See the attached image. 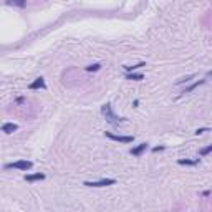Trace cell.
Returning <instances> with one entry per match:
<instances>
[{
    "mask_svg": "<svg viewBox=\"0 0 212 212\" xmlns=\"http://www.w3.org/2000/svg\"><path fill=\"white\" fill-rule=\"evenodd\" d=\"M101 114H103L104 119L108 121L109 124H113V126H118L119 123L126 121V118H118L116 114L113 113V108H111V104H109V103H106V104L101 106Z\"/></svg>",
    "mask_w": 212,
    "mask_h": 212,
    "instance_id": "1",
    "label": "cell"
},
{
    "mask_svg": "<svg viewBox=\"0 0 212 212\" xmlns=\"http://www.w3.org/2000/svg\"><path fill=\"white\" fill-rule=\"evenodd\" d=\"M32 166H33V164H32V161H15V162H9V164H5V169L28 171Z\"/></svg>",
    "mask_w": 212,
    "mask_h": 212,
    "instance_id": "2",
    "label": "cell"
},
{
    "mask_svg": "<svg viewBox=\"0 0 212 212\" xmlns=\"http://www.w3.org/2000/svg\"><path fill=\"white\" fill-rule=\"evenodd\" d=\"M116 184V179H100V181H86L85 186L86 187H106V186H113Z\"/></svg>",
    "mask_w": 212,
    "mask_h": 212,
    "instance_id": "3",
    "label": "cell"
},
{
    "mask_svg": "<svg viewBox=\"0 0 212 212\" xmlns=\"http://www.w3.org/2000/svg\"><path fill=\"white\" fill-rule=\"evenodd\" d=\"M106 137L113 139V141H118V143H133L134 137L133 136H119V134H113V133H104Z\"/></svg>",
    "mask_w": 212,
    "mask_h": 212,
    "instance_id": "4",
    "label": "cell"
},
{
    "mask_svg": "<svg viewBox=\"0 0 212 212\" xmlns=\"http://www.w3.org/2000/svg\"><path fill=\"white\" fill-rule=\"evenodd\" d=\"M46 85H45V78L43 76H38V78H35L33 83L28 85V90H45Z\"/></svg>",
    "mask_w": 212,
    "mask_h": 212,
    "instance_id": "5",
    "label": "cell"
},
{
    "mask_svg": "<svg viewBox=\"0 0 212 212\" xmlns=\"http://www.w3.org/2000/svg\"><path fill=\"white\" fill-rule=\"evenodd\" d=\"M148 146H149L148 143H141V144L136 146V148H131V149H129V154H133V156H141V154L148 149Z\"/></svg>",
    "mask_w": 212,
    "mask_h": 212,
    "instance_id": "6",
    "label": "cell"
},
{
    "mask_svg": "<svg viewBox=\"0 0 212 212\" xmlns=\"http://www.w3.org/2000/svg\"><path fill=\"white\" fill-rule=\"evenodd\" d=\"M18 126L15 124V123H5V124H2V131H4L5 134H12L13 131H17Z\"/></svg>",
    "mask_w": 212,
    "mask_h": 212,
    "instance_id": "7",
    "label": "cell"
},
{
    "mask_svg": "<svg viewBox=\"0 0 212 212\" xmlns=\"http://www.w3.org/2000/svg\"><path fill=\"white\" fill-rule=\"evenodd\" d=\"M45 179V174H42V172H37V174H27L25 176V181H28V182H32V181H43Z\"/></svg>",
    "mask_w": 212,
    "mask_h": 212,
    "instance_id": "8",
    "label": "cell"
},
{
    "mask_svg": "<svg viewBox=\"0 0 212 212\" xmlns=\"http://www.w3.org/2000/svg\"><path fill=\"white\" fill-rule=\"evenodd\" d=\"M199 161L200 159H179L177 164H181V166H197Z\"/></svg>",
    "mask_w": 212,
    "mask_h": 212,
    "instance_id": "9",
    "label": "cell"
},
{
    "mask_svg": "<svg viewBox=\"0 0 212 212\" xmlns=\"http://www.w3.org/2000/svg\"><path fill=\"white\" fill-rule=\"evenodd\" d=\"M204 83H205V80H199V81H195V83H192L191 86L184 88V91H182V93H191L192 90H195L197 86H200V85H204Z\"/></svg>",
    "mask_w": 212,
    "mask_h": 212,
    "instance_id": "10",
    "label": "cell"
},
{
    "mask_svg": "<svg viewBox=\"0 0 212 212\" xmlns=\"http://www.w3.org/2000/svg\"><path fill=\"white\" fill-rule=\"evenodd\" d=\"M146 67V62H139L137 65H133V67H124V70L128 71V73H134V70H137V68H143Z\"/></svg>",
    "mask_w": 212,
    "mask_h": 212,
    "instance_id": "11",
    "label": "cell"
},
{
    "mask_svg": "<svg viewBox=\"0 0 212 212\" xmlns=\"http://www.w3.org/2000/svg\"><path fill=\"white\" fill-rule=\"evenodd\" d=\"M144 78V75L143 73H128L126 75V80H134V81H139V80Z\"/></svg>",
    "mask_w": 212,
    "mask_h": 212,
    "instance_id": "12",
    "label": "cell"
},
{
    "mask_svg": "<svg viewBox=\"0 0 212 212\" xmlns=\"http://www.w3.org/2000/svg\"><path fill=\"white\" fill-rule=\"evenodd\" d=\"M85 70H86V71H98V70H101V65H100V63H95V65H90V67H86Z\"/></svg>",
    "mask_w": 212,
    "mask_h": 212,
    "instance_id": "13",
    "label": "cell"
},
{
    "mask_svg": "<svg viewBox=\"0 0 212 212\" xmlns=\"http://www.w3.org/2000/svg\"><path fill=\"white\" fill-rule=\"evenodd\" d=\"M209 153H212V144L207 146V148H204V149H200L199 151V156H207Z\"/></svg>",
    "mask_w": 212,
    "mask_h": 212,
    "instance_id": "14",
    "label": "cell"
},
{
    "mask_svg": "<svg viewBox=\"0 0 212 212\" xmlns=\"http://www.w3.org/2000/svg\"><path fill=\"white\" fill-rule=\"evenodd\" d=\"M195 75H189V76H186V78H181V80H177V81H176V85H182V83H187V81H189V80H192L194 78Z\"/></svg>",
    "mask_w": 212,
    "mask_h": 212,
    "instance_id": "15",
    "label": "cell"
},
{
    "mask_svg": "<svg viewBox=\"0 0 212 212\" xmlns=\"http://www.w3.org/2000/svg\"><path fill=\"white\" fill-rule=\"evenodd\" d=\"M166 149V146H158V148H154L153 153H159V151H164Z\"/></svg>",
    "mask_w": 212,
    "mask_h": 212,
    "instance_id": "16",
    "label": "cell"
},
{
    "mask_svg": "<svg viewBox=\"0 0 212 212\" xmlns=\"http://www.w3.org/2000/svg\"><path fill=\"white\" fill-rule=\"evenodd\" d=\"M204 131H207V128H200V129H197V131H195V134H202Z\"/></svg>",
    "mask_w": 212,
    "mask_h": 212,
    "instance_id": "17",
    "label": "cell"
},
{
    "mask_svg": "<svg viewBox=\"0 0 212 212\" xmlns=\"http://www.w3.org/2000/svg\"><path fill=\"white\" fill-rule=\"evenodd\" d=\"M202 195H204V197H207V195H211V191H204V192H202Z\"/></svg>",
    "mask_w": 212,
    "mask_h": 212,
    "instance_id": "18",
    "label": "cell"
},
{
    "mask_svg": "<svg viewBox=\"0 0 212 212\" xmlns=\"http://www.w3.org/2000/svg\"><path fill=\"white\" fill-rule=\"evenodd\" d=\"M205 76H207V78H212V70L207 71V75H205Z\"/></svg>",
    "mask_w": 212,
    "mask_h": 212,
    "instance_id": "19",
    "label": "cell"
}]
</instances>
